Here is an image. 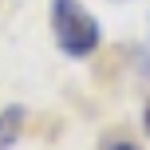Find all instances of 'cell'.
Returning <instances> with one entry per match:
<instances>
[{
	"label": "cell",
	"mask_w": 150,
	"mask_h": 150,
	"mask_svg": "<svg viewBox=\"0 0 150 150\" xmlns=\"http://www.w3.org/2000/svg\"><path fill=\"white\" fill-rule=\"evenodd\" d=\"M142 127H146V134H150V103H146V115H142Z\"/></svg>",
	"instance_id": "obj_4"
},
{
	"label": "cell",
	"mask_w": 150,
	"mask_h": 150,
	"mask_svg": "<svg viewBox=\"0 0 150 150\" xmlns=\"http://www.w3.org/2000/svg\"><path fill=\"white\" fill-rule=\"evenodd\" d=\"M52 36L59 44L63 55L83 59L99 47V20L91 16V8L83 0H52Z\"/></svg>",
	"instance_id": "obj_1"
},
{
	"label": "cell",
	"mask_w": 150,
	"mask_h": 150,
	"mask_svg": "<svg viewBox=\"0 0 150 150\" xmlns=\"http://www.w3.org/2000/svg\"><path fill=\"white\" fill-rule=\"evenodd\" d=\"M24 130V107H4L0 111V150H12Z\"/></svg>",
	"instance_id": "obj_2"
},
{
	"label": "cell",
	"mask_w": 150,
	"mask_h": 150,
	"mask_svg": "<svg viewBox=\"0 0 150 150\" xmlns=\"http://www.w3.org/2000/svg\"><path fill=\"white\" fill-rule=\"evenodd\" d=\"M111 150H138V146H134V142H115Z\"/></svg>",
	"instance_id": "obj_3"
}]
</instances>
